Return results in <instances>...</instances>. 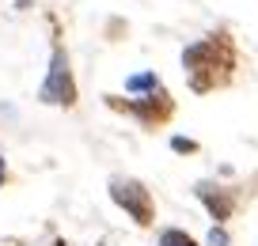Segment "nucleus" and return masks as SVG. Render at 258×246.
I'll use <instances>...</instances> for the list:
<instances>
[{"label": "nucleus", "mask_w": 258, "mask_h": 246, "mask_svg": "<svg viewBox=\"0 0 258 246\" xmlns=\"http://www.w3.org/2000/svg\"><path fill=\"white\" fill-rule=\"evenodd\" d=\"M110 193H114V201H118L121 208H129V212H133V220H137V223H148V220H152V201H148V190H145V186H137V182H114Z\"/></svg>", "instance_id": "7ed1b4c3"}, {"label": "nucleus", "mask_w": 258, "mask_h": 246, "mask_svg": "<svg viewBox=\"0 0 258 246\" xmlns=\"http://www.w3.org/2000/svg\"><path fill=\"white\" fill-rule=\"evenodd\" d=\"M171 148H175V151H194L198 144H194V140H186V136H175V140H171Z\"/></svg>", "instance_id": "0eeeda50"}, {"label": "nucleus", "mask_w": 258, "mask_h": 246, "mask_svg": "<svg viewBox=\"0 0 258 246\" xmlns=\"http://www.w3.org/2000/svg\"><path fill=\"white\" fill-rule=\"evenodd\" d=\"M42 103H57V106H73L76 103V88H73V72H69V61L57 49L53 64H49V76L42 84Z\"/></svg>", "instance_id": "f03ea898"}, {"label": "nucleus", "mask_w": 258, "mask_h": 246, "mask_svg": "<svg viewBox=\"0 0 258 246\" xmlns=\"http://www.w3.org/2000/svg\"><path fill=\"white\" fill-rule=\"evenodd\" d=\"M0 182H4V159H0Z\"/></svg>", "instance_id": "1a4fd4ad"}, {"label": "nucleus", "mask_w": 258, "mask_h": 246, "mask_svg": "<svg viewBox=\"0 0 258 246\" xmlns=\"http://www.w3.org/2000/svg\"><path fill=\"white\" fill-rule=\"evenodd\" d=\"M202 197H205V205H209V212L217 216V220H228V212H232V201H228L224 193H213L209 186H202Z\"/></svg>", "instance_id": "20e7f679"}, {"label": "nucleus", "mask_w": 258, "mask_h": 246, "mask_svg": "<svg viewBox=\"0 0 258 246\" xmlns=\"http://www.w3.org/2000/svg\"><path fill=\"white\" fill-rule=\"evenodd\" d=\"M160 246H194V238H190V235H182V231H163Z\"/></svg>", "instance_id": "423d86ee"}, {"label": "nucleus", "mask_w": 258, "mask_h": 246, "mask_svg": "<svg viewBox=\"0 0 258 246\" xmlns=\"http://www.w3.org/2000/svg\"><path fill=\"white\" fill-rule=\"evenodd\" d=\"M224 242H228L224 231H213V235H209V246H224Z\"/></svg>", "instance_id": "6e6552de"}, {"label": "nucleus", "mask_w": 258, "mask_h": 246, "mask_svg": "<svg viewBox=\"0 0 258 246\" xmlns=\"http://www.w3.org/2000/svg\"><path fill=\"white\" fill-rule=\"evenodd\" d=\"M125 88H129V91H145V88H160V84H156L152 72H141V76H129V79H125Z\"/></svg>", "instance_id": "39448f33"}, {"label": "nucleus", "mask_w": 258, "mask_h": 246, "mask_svg": "<svg viewBox=\"0 0 258 246\" xmlns=\"http://www.w3.org/2000/svg\"><path fill=\"white\" fill-rule=\"evenodd\" d=\"M182 64L194 76L190 79L194 91H209L213 84H220V76H228V68H232V42H228V34H213V38L194 42L182 53Z\"/></svg>", "instance_id": "f257e3e1"}]
</instances>
